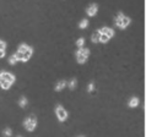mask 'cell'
<instances>
[{"mask_svg": "<svg viewBox=\"0 0 157 137\" xmlns=\"http://www.w3.org/2000/svg\"><path fill=\"white\" fill-rule=\"evenodd\" d=\"M15 54L17 55V57H18L20 61L26 62V61H28L31 59V56L33 54V49L29 45H27V44H21L17 48V51Z\"/></svg>", "mask_w": 157, "mask_h": 137, "instance_id": "6da1fadb", "label": "cell"}, {"mask_svg": "<svg viewBox=\"0 0 157 137\" xmlns=\"http://www.w3.org/2000/svg\"><path fill=\"white\" fill-rule=\"evenodd\" d=\"M15 83V76L9 71L0 72V87L2 89H9Z\"/></svg>", "mask_w": 157, "mask_h": 137, "instance_id": "7a4b0ae2", "label": "cell"}, {"mask_svg": "<svg viewBox=\"0 0 157 137\" xmlns=\"http://www.w3.org/2000/svg\"><path fill=\"white\" fill-rule=\"evenodd\" d=\"M23 126H25V128L27 130V131H33L34 128H36V126H37V117L34 116V115H29V116H27L26 119H25V121H23Z\"/></svg>", "mask_w": 157, "mask_h": 137, "instance_id": "3957f363", "label": "cell"}, {"mask_svg": "<svg viewBox=\"0 0 157 137\" xmlns=\"http://www.w3.org/2000/svg\"><path fill=\"white\" fill-rule=\"evenodd\" d=\"M130 23V18L123 13H118L117 17H115V24L120 28H126Z\"/></svg>", "mask_w": 157, "mask_h": 137, "instance_id": "277c9868", "label": "cell"}, {"mask_svg": "<svg viewBox=\"0 0 157 137\" xmlns=\"http://www.w3.org/2000/svg\"><path fill=\"white\" fill-rule=\"evenodd\" d=\"M88 55H90L88 49H86V48H83V46H82V48H78L77 51H76V60H77V62H78V64H83V62L87 60Z\"/></svg>", "mask_w": 157, "mask_h": 137, "instance_id": "5b68a950", "label": "cell"}, {"mask_svg": "<svg viewBox=\"0 0 157 137\" xmlns=\"http://www.w3.org/2000/svg\"><path fill=\"white\" fill-rule=\"evenodd\" d=\"M55 115H56V117H58L59 121H65L67 119V111L61 105H56V108H55Z\"/></svg>", "mask_w": 157, "mask_h": 137, "instance_id": "8992f818", "label": "cell"}, {"mask_svg": "<svg viewBox=\"0 0 157 137\" xmlns=\"http://www.w3.org/2000/svg\"><path fill=\"white\" fill-rule=\"evenodd\" d=\"M97 11H98V6H97L96 4L90 5V6L87 7V10H86V12H87L88 16H94V15L97 13Z\"/></svg>", "mask_w": 157, "mask_h": 137, "instance_id": "52a82bcc", "label": "cell"}, {"mask_svg": "<svg viewBox=\"0 0 157 137\" xmlns=\"http://www.w3.org/2000/svg\"><path fill=\"white\" fill-rule=\"evenodd\" d=\"M99 32H101L102 34H105L109 39L114 35V31H113L112 28H108V27H103V28H101V29H99Z\"/></svg>", "mask_w": 157, "mask_h": 137, "instance_id": "ba28073f", "label": "cell"}, {"mask_svg": "<svg viewBox=\"0 0 157 137\" xmlns=\"http://www.w3.org/2000/svg\"><path fill=\"white\" fill-rule=\"evenodd\" d=\"M91 39H92L93 43H98V42H101V32H99V31L93 32L92 35H91Z\"/></svg>", "mask_w": 157, "mask_h": 137, "instance_id": "9c48e42d", "label": "cell"}, {"mask_svg": "<svg viewBox=\"0 0 157 137\" xmlns=\"http://www.w3.org/2000/svg\"><path fill=\"white\" fill-rule=\"evenodd\" d=\"M66 84H67V82H66V81H59V82L55 84V88H54V89H55L56 92L63 91V89L65 88V86H66Z\"/></svg>", "mask_w": 157, "mask_h": 137, "instance_id": "30bf717a", "label": "cell"}, {"mask_svg": "<svg viewBox=\"0 0 157 137\" xmlns=\"http://www.w3.org/2000/svg\"><path fill=\"white\" fill-rule=\"evenodd\" d=\"M5 54H6V43L0 40V59L4 57Z\"/></svg>", "mask_w": 157, "mask_h": 137, "instance_id": "8fae6325", "label": "cell"}, {"mask_svg": "<svg viewBox=\"0 0 157 137\" xmlns=\"http://www.w3.org/2000/svg\"><path fill=\"white\" fill-rule=\"evenodd\" d=\"M18 61H20V60H18V57H17L16 54H12V55L10 56V59H9V64H10V65H16Z\"/></svg>", "mask_w": 157, "mask_h": 137, "instance_id": "7c38bea8", "label": "cell"}, {"mask_svg": "<svg viewBox=\"0 0 157 137\" xmlns=\"http://www.w3.org/2000/svg\"><path fill=\"white\" fill-rule=\"evenodd\" d=\"M27 104H28L27 98H26V97H21L20 100H18V105H20V108H26Z\"/></svg>", "mask_w": 157, "mask_h": 137, "instance_id": "4fadbf2b", "label": "cell"}, {"mask_svg": "<svg viewBox=\"0 0 157 137\" xmlns=\"http://www.w3.org/2000/svg\"><path fill=\"white\" fill-rule=\"evenodd\" d=\"M137 105H139V98L132 97V98L130 99V102H129V106H130V108H135V106H137Z\"/></svg>", "mask_w": 157, "mask_h": 137, "instance_id": "5bb4252c", "label": "cell"}, {"mask_svg": "<svg viewBox=\"0 0 157 137\" xmlns=\"http://www.w3.org/2000/svg\"><path fill=\"white\" fill-rule=\"evenodd\" d=\"M2 136L4 137H11L12 136V130L10 127H5L2 131Z\"/></svg>", "mask_w": 157, "mask_h": 137, "instance_id": "9a60e30c", "label": "cell"}, {"mask_svg": "<svg viewBox=\"0 0 157 137\" xmlns=\"http://www.w3.org/2000/svg\"><path fill=\"white\" fill-rule=\"evenodd\" d=\"M88 26V20H82L80 23H78V27L80 28H86Z\"/></svg>", "mask_w": 157, "mask_h": 137, "instance_id": "2e32d148", "label": "cell"}, {"mask_svg": "<svg viewBox=\"0 0 157 137\" xmlns=\"http://www.w3.org/2000/svg\"><path fill=\"white\" fill-rule=\"evenodd\" d=\"M76 83H77V81H76L75 78H72V80L67 83V86H69V88H70V89H74V88H75V86H76Z\"/></svg>", "mask_w": 157, "mask_h": 137, "instance_id": "e0dca14e", "label": "cell"}, {"mask_svg": "<svg viewBox=\"0 0 157 137\" xmlns=\"http://www.w3.org/2000/svg\"><path fill=\"white\" fill-rule=\"evenodd\" d=\"M76 44H77V46H78V48H82V46H83V44H85V39H83V38H78V39H77V42H76Z\"/></svg>", "mask_w": 157, "mask_h": 137, "instance_id": "ac0fdd59", "label": "cell"}, {"mask_svg": "<svg viewBox=\"0 0 157 137\" xmlns=\"http://www.w3.org/2000/svg\"><path fill=\"white\" fill-rule=\"evenodd\" d=\"M93 89H94V84H93V83H90L88 87H87V91H88V92H92Z\"/></svg>", "mask_w": 157, "mask_h": 137, "instance_id": "d6986e66", "label": "cell"}, {"mask_svg": "<svg viewBox=\"0 0 157 137\" xmlns=\"http://www.w3.org/2000/svg\"><path fill=\"white\" fill-rule=\"evenodd\" d=\"M77 137H85V136H77Z\"/></svg>", "mask_w": 157, "mask_h": 137, "instance_id": "ffe728a7", "label": "cell"}, {"mask_svg": "<svg viewBox=\"0 0 157 137\" xmlns=\"http://www.w3.org/2000/svg\"><path fill=\"white\" fill-rule=\"evenodd\" d=\"M17 137H22V136H17Z\"/></svg>", "mask_w": 157, "mask_h": 137, "instance_id": "44dd1931", "label": "cell"}]
</instances>
